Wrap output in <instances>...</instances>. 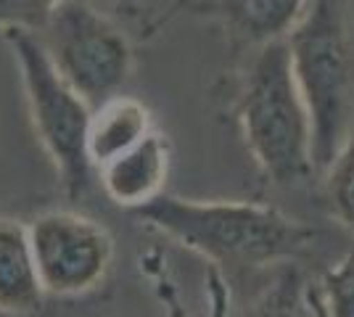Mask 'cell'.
<instances>
[{
  "label": "cell",
  "mask_w": 354,
  "mask_h": 317,
  "mask_svg": "<svg viewBox=\"0 0 354 317\" xmlns=\"http://www.w3.org/2000/svg\"><path fill=\"white\" fill-rule=\"evenodd\" d=\"M238 119L254 162L278 188H299L315 172L312 122L286 40L257 50L238 98Z\"/></svg>",
  "instance_id": "cell-3"
},
{
  "label": "cell",
  "mask_w": 354,
  "mask_h": 317,
  "mask_svg": "<svg viewBox=\"0 0 354 317\" xmlns=\"http://www.w3.org/2000/svg\"><path fill=\"white\" fill-rule=\"evenodd\" d=\"M307 0H214L212 8L220 14L227 30L241 43L262 48L275 40H286Z\"/></svg>",
  "instance_id": "cell-9"
},
{
  "label": "cell",
  "mask_w": 354,
  "mask_h": 317,
  "mask_svg": "<svg viewBox=\"0 0 354 317\" xmlns=\"http://www.w3.org/2000/svg\"><path fill=\"white\" fill-rule=\"evenodd\" d=\"M148 227L225 267H265L299 259L317 230L275 206L249 201H196L159 193L133 209Z\"/></svg>",
  "instance_id": "cell-1"
},
{
  "label": "cell",
  "mask_w": 354,
  "mask_h": 317,
  "mask_svg": "<svg viewBox=\"0 0 354 317\" xmlns=\"http://www.w3.org/2000/svg\"><path fill=\"white\" fill-rule=\"evenodd\" d=\"M193 3H196V0H175V3H172V6H169V8H167V11H164V14L159 16L153 24H151V27H148V35H156V32L162 30V27H167V24H169L175 16H180L183 11H188Z\"/></svg>",
  "instance_id": "cell-16"
},
{
  "label": "cell",
  "mask_w": 354,
  "mask_h": 317,
  "mask_svg": "<svg viewBox=\"0 0 354 317\" xmlns=\"http://www.w3.org/2000/svg\"><path fill=\"white\" fill-rule=\"evenodd\" d=\"M325 198L333 217L354 236V127L336 162L323 172Z\"/></svg>",
  "instance_id": "cell-12"
},
{
  "label": "cell",
  "mask_w": 354,
  "mask_h": 317,
  "mask_svg": "<svg viewBox=\"0 0 354 317\" xmlns=\"http://www.w3.org/2000/svg\"><path fill=\"white\" fill-rule=\"evenodd\" d=\"M50 64L90 108H98L127 82L133 48L111 19L88 0H64L37 32Z\"/></svg>",
  "instance_id": "cell-5"
},
{
  "label": "cell",
  "mask_w": 354,
  "mask_h": 317,
  "mask_svg": "<svg viewBox=\"0 0 354 317\" xmlns=\"http://www.w3.org/2000/svg\"><path fill=\"white\" fill-rule=\"evenodd\" d=\"M3 40L19 61L37 140L53 159L66 198L80 201L93 180V162L88 153L93 108L56 72L35 32L11 27L3 30Z\"/></svg>",
  "instance_id": "cell-4"
},
{
  "label": "cell",
  "mask_w": 354,
  "mask_h": 317,
  "mask_svg": "<svg viewBox=\"0 0 354 317\" xmlns=\"http://www.w3.org/2000/svg\"><path fill=\"white\" fill-rule=\"evenodd\" d=\"M40 283L53 296L88 294L106 278L114 241L104 225L77 211H45L30 225Z\"/></svg>",
  "instance_id": "cell-6"
},
{
  "label": "cell",
  "mask_w": 354,
  "mask_h": 317,
  "mask_svg": "<svg viewBox=\"0 0 354 317\" xmlns=\"http://www.w3.org/2000/svg\"><path fill=\"white\" fill-rule=\"evenodd\" d=\"M159 296H162V302L167 304V312H169V317H188L185 315V309H183V304H180V299H177V291L172 288V283L167 280V278H159ZM217 291H220V296H217V304H214V317H222L225 315V291H222L220 280H217Z\"/></svg>",
  "instance_id": "cell-15"
},
{
  "label": "cell",
  "mask_w": 354,
  "mask_h": 317,
  "mask_svg": "<svg viewBox=\"0 0 354 317\" xmlns=\"http://www.w3.org/2000/svg\"><path fill=\"white\" fill-rule=\"evenodd\" d=\"M307 296H310V304H312V312H315V317H328V309H325L323 296H320V288L310 286V288H307Z\"/></svg>",
  "instance_id": "cell-17"
},
{
  "label": "cell",
  "mask_w": 354,
  "mask_h": 317,
  "mask_svg": "<svg viewBox=\"0 0 354 317\" xmlns=\"http://www.w3.org/2000/svg\"><path fill=\"white\" fill-rule=\"evenodd\" d=\"M286 46L310 111L315 172L323 175L354 127V19L346 3L307 0Z\"/></svg>",
  "instance_id": "cell-2"
},
{
  "label": "cell",
  "mask_w": 354,
  "mask_h": 317,
  "mask_svg": "<svg viewBox=\"0 0 354 317\" xmlns=\"http://www.w3.org/2000/svg\"><path fill=\"white\" fill-rule=\"evenodd\" d=\"M43 294L30 227L0 217V312L32 315L43 307Z\"/></svg>",
  "instance_id": "cell-8"
},
{
  "label": "cell",
  "mask_w": 354,
  "mask_h": 317,
  "mask_svg": "<svg viewBox=\"0 0 354 317\" xmlns=\"http://www.w3.org/2000/svg\"><path fill=\"white\" fill-rule=\"evenodd\" d=\"M320 296L328 317H354V249L323 275Z\"/></svg>",
  "instance_id": "cell-13"
},
{
  "label": "cell",
  "mask_w": 354,
  "mask_h": 317,
  "mask_svg": "<svg viewBox=\"0 0 354 317\" xmlns=\"http://www.w3.org/2000/svg\"><path fill=\"white\" fill-rule=\"evenodd\" d=\"M64 0H0V32L19 27V30L37 32Z\"/></svg>",
  "instance_id": "cell-14"
},
{
  "label": "cell",
  "mask_w": 354,
  "mask_h": 317,
  "mask_svg": "<svg viewBox=\"0 0 354 317\" xmlns=\"http://www.w3.org/2000/svg\"><path fill=\"white\" fill-rule=\"evenodd\" d=\"M167 166H169L167 140L156 133H148L140 143L106 162L98 172L106 196L133 211L162 193Z\"/></svg>",
  "instance_id": "cell-7"
},
{
  "label": "cell",
  "mask_w": 354,
  "mask_h": 317,
  "mask_svg": "<svg viewBox=\"0 0 354 317\" xmlns=\"http://www.w3.org/2000/svg\"><path fill=\"white\" fill-rule=\"evenodd\" d=\"M307 288L310 286L304 283L301 272L294 265H286L275 280L241 309L238 317H315Z\"/></svg>",
  "instance_id": "cell-11"
},
{
  "label": "cell",
  "mask_w": 354,
  "mask_h": 317,
  "mask_svg": "<svg viewBox=\"0 0 354 317\" xmlns=\"http://www.w3.org/2000/svg\"><path fill=\"white\" fill-rule=\"evenodd\" d=\"M148 108L135 98L114 95L106 104L93 111L88 133V153L93 166H101L111 162L114 156L133 148L151 133Z\"/></svg>",
  "instance_id": "cell-10"
}]
</instances>
